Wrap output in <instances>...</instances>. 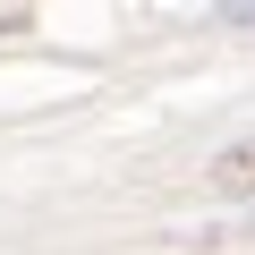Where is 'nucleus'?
Listing matches in <instances>:
<instances>
[{
    "label": "nucleus",
    "instance_id": "nucleus-2",
    "mask_svg": "<svg viewBox=\"0 0 255 255\" xmlns=\"http://www.w3.org/2000/svg\"><path fill=\"white\" fill-rule=\"evenodd\" d=\"M221 17H230L238 34H255V0H238V9H221Z\"/></svg>",
    "mask_w": 255,
    "mask_h": 255
},
{
    "label": "nucleus",
    "instance_id": "nucleus-1",
    "mask_svg": "<svg viewBox=\"0 0 255 255\" xmlns=\"http://www.w3.org/2000/svg\"><path fill=\"white\" fill-rule=\"evenodd\" d=\"M213 187H230V196H247V187H255V136H247V145H230V153L213 162Z\"/></svg>",
    "mask_w": 255,
    "mask_h": 255
}]
</instances>
